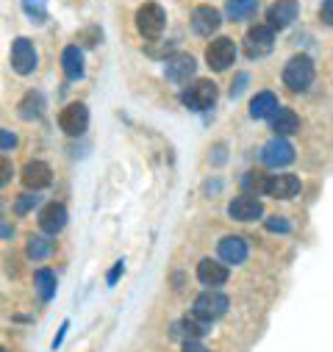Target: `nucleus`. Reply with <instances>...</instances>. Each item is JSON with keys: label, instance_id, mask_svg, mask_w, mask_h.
Masks as SVG:
<instances>
[{"label": "nucleus", "instance_id": "10", "mask_svg": "<svg viewBox=\"0 0 333 352\" xmlns=\"http://www.w3.org/2000/svg\"><path fill=\"white\" fill-rule=\"evenodd\" d=\"M195 58L189 53H175L164 61V75L166 80H173V83H189V78L195 75Z\"/></svg>", "mask_w": 333, "mask_h": 352}, {"label": "nucleus", "instance_id": "4", "mask_svg": "<svg viewBox=\"0 0 333 352\" xmlns=\"http://www.w3.org/2000/svg\"><path fill=\"white\" fill-rule=\"evenodd\" d=\"M228 305H230V302H228V297L211 289V292H203V294L195 300L192 314H195V316H200V319H206V322H214V319L225 316Z\"/></svg>", "mask_w": 333, "mask_h": 352}, {"label": "nucleus", "instance_id": "1", "mask_svg": "<svg viewBox=\"0 0 333 352\" xmlns=\"http://www.w3.org/2000/svg\"><path fill=\"white\" fill-rule=\"evenodd\" d=\"M311 80H314V61L308 56H303V53L292 56L286 61V67H283V83L289 86L292 92H303V89L311 86Z\"/></svg>", "mask_w": 333, "mask_h": 352}, {"label": "nucleus", "instance_id": "6", "mask_svg": "<svg viewBox=\"0 0 333 352\" xmlns=\"http://www.w3.org/2000/svg\"><path fill=\"white\" fill-rule=\"evenodd\" d=\"M272 45H275V31L270 25H253L244 36V50H247L250 58L267 56L272 50Z\"/></svg>", "mask_w": 333, "mask_h": 352}, {"label": "nucleus", "instance_id": "32", "mask_svg": "<svg viewBox=\"0 0 333 352\" xmlns=\"http://www.w3.org/2000/svg\"><path fill=\"white\" fill-rule=\"evenodd\" d=\"M14 147H17V136L12 131L0 128V150H14Z\"/></svg>", "mask_w": 333, "mask_h": 352}, {"label": "nucleus", "instance_id": "34", "mask_svg": "<svg viewBox=\"0 0 333 352\" xmlns=\"http://www.w3.org/2000/svg\"><path fill=\"white\" fill-rule=\"evenodd\" d=\"M244 83H247V75H244V72H241V75H236V83L230 86V98L241 95V89H244Z\"/></svg>", "mask_w": 333, "mask_h": 352}, {"label": "nucleus", "instance_id": "9", "mask_svg": "<svg viewBox=\"0 0 333 352\" xmlns=\"http://www.w3.org/2000/svg\"><path fill=\"white\" fill-rule=\"evenodd\" d=\"M261 214H264V206L253 195H241V197L230 200V206H228V217L236 222H256V219H261Z\"/></svg>", "mask_w": 333, "mask_h": 352}, {"label": "nucleus", "instance_id": "35", "mask_svg": "<svg viewBox=\"0 0 333 352\" xmlns=\"http://www.w3.org/2000/svg\"><path fill=\"white\" fill-rule=\"evenodd\" d=\"M184 352H208V349H206L200 341H186V344H184Z\"/></svg>", "mask_w": 333, "mask_h": 352}, {"label": "nucleus", "instance_id": "14", "mask_svg": "<svg viewBox=\"0 0 333 352\" xmlns=\"http://www.w3.org/2000/svg\"><path fill=\"white\" fill-rule=\"evenodd\" d=\"M197 280H200L203 286H211V289L222 286V283L228 280L225 263H219V261H214V258H203V261L197 263Z\"/></svg>", "mask_w": 333, "mask_h": 352}, {"label": "nucleus", "instance_id": "2", "mask_svg": "<svg viewBox=\"0 0 333 352\" xmlns=\"http://www.w3.org/2000/svg\"><path fill=\"white\" fill-rule=\"evenodd\" d=\"M217 83L214 80H195L181 92V103L192 111H206L217 103Z\"/></svg>", "mask_w": 333, "mask_h": 352}, {"label": "nucleus", "instance_id": "21", "mask_svg": "<svg viewBox=\"0 0 333 352\" xmlns=\"http://www.w3.org/2000/svg\"><path fill=\"white\" fill-rule=\"evenodd\" d=\"M270 120H272V131H275L278 136H289V133H294V131L300 128L297 114H294L292 109H283V106H278V111H275Z\"/></svg>", "mask_w": 333, "mask_h": 352}, {"label": "nucleus", "instance_id": "13", "mask_svg": "<svg viewBox=\"0 0 333 352\" xmlns=\"http://www.w3.org/2000/svg\"><path fill=\"white\" fill-rule=\"evenodd\" d=\"M297 0H275V3L267 9V20H270V28L281 31V28H289L294 20H297Z\"/></svg>", "mask_w": 333, "mask_h": 352}, {"label": "nucleus", "instance_id": "17", "mask_svg": "<svg viewBox=\"0 0 333 352\" xmlns=\"http://www.w3.org/2000/svg\"><path fill=\"white\" fill-rule=\"evenodd\" d=\"M50 166L45 164V161H28L25 164V169H23V184L28 186V189H45V186H50Z\"/></svg>", "mask_w": 333, "mask_h": 352}, {"label": "nucleus", "instance_id": "15", "mask_svg": "<svg viewBox=\"0 0 333 352\" xmlns=\"http://www.w3.org/2000/svg\"><path fill=\"white\" fill-rule=\"evenodd\" d=\"M219 23H222V17H219V12L214 6H197L192 12V28L200 36H211L219 28Z\"/></svg>", "mask_w": 333, "mask_h": 352}, {"label": "nucleus", "instance_id": "16", "mask_svg": "<svg viewBox=\"0 0 333 352\" xmlns=\"http://www.w3.org/2000/svg\"><path fill=\"white\" fill-rule=\"evenodd\" d=\"M64 225H67V208H64L61 203H50V206L42 208V214H39V228H42L45 233L56 236L58 230H64Z\"/></svg>", "mask_w": 333, "mask_h": 352}, {"label": "nucleus", "instance_id": "38", "mask_svg": "<svg viewBox=\"0 0 333 352\" xmlns=\"http://www.w3.org/2000/svg\"><path fill=\"white\" fill-rule=\"evenodd\" d=\"M0 352H3V349H0Z\"/></svg>", "mask_w": 333, "mask_h": 352}, {"label": "nucleus", "instance_id": "7", "mask_svg": "<svg viewBox=\"0 0 333 352\" xmlns=\"http://www.w3.org/2000/svg\"><path fill=\"white\" fill-rule=\"evenodd\" d=\"M58 125H61V131H64L67 136H80L83 131H87V125H89V111H87V106H83V103H69V106H64L61 114H58Z\"/></svg>", "mask_w": 333, "mask_h": 352}, {"label": "nucleus", "instance_id": "30", "mask_svg": "<svg viewBox=\"0 0 333 352\" xmlns=\"http://www.w3.org/2000/svg\"><path fill=\"white\" fill-rule=\"evenodd\" d=\"M12 175H14V166L9 158H0V186H6L12 181Z\"/></svg>", "mask_w": 333, "mask_h": 352}, {"label": "nucleus", "instance_id": "8", "mask_svg": "<svg viewBox=\"0 0 333 352\" xmlns=\"http://www.w3.org/2000/svg\"><path fill=\"white\" fill-rule=\"evenodd\" d=\"M36 64H39V56H36V47L31 45V39H25V36L14 39V45H12V67L20 75H31L36 69Z\"/></svg>", "mask_w": 333, "mask_h": 352}, {"label": "nucleus", "instance_id": "37", "mask_svg": "<svg viewBox=\"0 0 333 352\" xmlns=\"http://www.w3.org/2000/svg\"><path fill=\"white\" fill-rule=\"evenodd\" d=\"M0 214H3V208H0Z\"/></svg>", "mask_w": 333, "mask_h": 352}, {"label": "nucleus", "instance_id": "12", "mask_svg": "<svg viewBox=\"0 0 333 352\" xmlns=\"http://www.w3.org/2000/svg\"><path fill=\"white\" fill-rule=\"evenodd\" d=\"M297 192H300V178H294V175H267L264 195L275 200H292Z\"/></svg>", "mask_w": 333, "mask_h": 352}, {"label": "nucleus", "instance_id": "5", "mask_svg": "<svg viewBox=\"0 0 333 352\" xmlns=\"http://www.w3.org/2000/svg\"><path fill=\"white\" fill-rule=\"evenodd\" d=\"M206 61H208V67L217 69V72L228 69V67L236 61V45H233V39L217 36V39L206 47Z\"/></svg>", "mask_w": 333, "mask_h": 352}, {"label": "nucleus", "instance_id": "28", "mask_svg": "<svg viewBox=\"0 0 333 352\" xmlns=\"http://www.w3.org/2000/svg\"><path fill=\"white\" fill-rule=\"evenodd\" d=\"M264 186H267V175H261V172H247V178H244V189H250V192H264Z\"/></svg>", "mask_w": 333, "mask_h": 352}, {"label": "nucleus", "instance_id": "27", "mask_svg": "<svg viewBox=\"0 0 333 352\" xmlns=\"http://www.w3.org/2000/svg\"><path fill=\"white\" fill-rule=\"evenodd\" d=\"M23 9H25V14L31 20L45 23V17H47V0H23Z\"/></svg>", "mask_w": 333, "mask_h": 352}, {"label": "nucleus", "instance_id": "3", "mask_svg": "<svg viewBox=\"0 0 333 352\" xmlns=\"http://www.w3.org/2000/svg\"><path fill=\"white\" fill-rule=\"evenodd\" d=\"M164 23H166V14L158 3H144L139 6L136 12V28L144 39H158L161 31H164Z\"/></svg>", "mask_w": 333, "mask_h": 352}, {"label": "nucleus", "instance_id": "20", "mask_svg": "<svg viewBox=\"0 0 333 352\" xmlns=\"http://www.w3.org/2000/svg\"><path fill=\"white\" fill-rule=\"evenodd\" d=\"M278 111V98L272 92H259L253 100H250V117L253 120H267Z\"/></svg>", "mask_w": 333, "mask_h": 352}, {"label": "nucleus", "instance_id": "22", "mask_svg": "<svg viewBox=\"0 0 333 352\" xmlns=\"http://www.w3.org/2000/svg\"><path fill=\"white\" fill-rule=\"evenodd\" d=\"M225 12H228V17H230L233 23H239V20H250V17L259 12V0H228V3H225Z\"/></svg>", "mask_w": 333, "mask_h": 352}, {"label": "nucleus", "instance_id": "29", "mask_svg": "<svg viewBox=\"0 0 333 352\" xmlns=\"http://www.w3.org/2000/svg\"><path fill=\"white\" fill-rule=\"evenodd\" d=\"M264 225H267V230H272V233H289V230H292V225H289L286 217H270Z\"/></svg>", "mask_w": 333, "mask_h": 352}, {"label": "nucleus", "instance_id": "31", "mask_svg": "<svg viewBox=\"0 0 333 352\" xmlns=\"http://www.w3.org/2000/svg\"><path fill=\"white\" fill-rule=\"evenodd\" d=\"M36 200H39V197H34V195H23V197L17 200V206H14V211H17V214H28V211L36 206Z\"/></svg>", "mask_w": 333, "mask_h": 352}, {"label": "nucleus", "instance_id": "18", "mask_svg": "<svg viewBox=\"0 0 333 352\" xmlns=\"http://www.w3.org/2000/svg\"><path fill=\"white\" fill-rule=\"evenodd\" d=\"M217 252L225 263H241L247 258V241L241 236H225V239H219Z\"/></svg>", "mask_w": 333, "mask_h": 352}, {"label": "nucleus", "instance_id": "36", "mask_svg": "<svg viewBox=\"0 0 333 352\" xmlns=\"http://www.w3.org/2000/svg\"><path fill=\"white\" fill-rule=\"evenodd\" d=\"M120 272H122V261H117V267L109 272V283H117V278H120Z\"/></svg>", "mask_w": 333, "mask_h": 352}, {"label": "nucleus", "instance_id": "11", "mask_svg": "<svg viewBox=\"0 0 333 352\" xmlns=\"http://www.w3.org/2000/svg\"><path fill=\"white\" fill-rule=\"evenodd\" d=\"M261 161H264L267 166H272V169L286 166V164H292V161H294V147H292L286 139L275 136L272 142H267V144H264V150H261Z\"/></svg>", "mask_w": 333, "mask_h": 352}, {"label": "nucleus", "instance_id": "23", "mask_svg": "<svg viewBox=\"0 0 333 352\" xmlns=\"http://www.w3.org/2000/svg\"><path fill=\"white\" fill-rule=\"evenodd\" d=\"M34 286H36L39 297H42L45 302H50V300L56 297V272H50V270H36Z\"/></svg>", "mask_w": 333, "mask_h": 352}, {"label": "nucleus", "instance_id": "26", "mask_svg": "<svg viewBox=\"0 0 333 352\" xmlns=\"http://www.w3.org/2000/svg\"><path fill=\"white\" fill-rule=\"evenodd\" d=\"M42 109H45V98H42L39 92H28V95L23 98V103H20V114H23L25 120L39 117V114H42Z\"/></svg>", "mask_w": 333, "mask_h": 352}, {"label": "nucleus", "instance_id": "25", "mask_svg": "<svg viewBox=\"0 0 333 352\" xmlns=\"http://www.w3.org/2000/svg\"><path fill=\"white\" fill-rule=\"evenodd\" d=\"M208 324H211V322H206V319H200V316H195V314L181 322V327H184V333H186V341H197L200 336H206V333H208Z\"/></svg>", "mask_w": 333, "mask_h": 352}, {"label": "nucleus", "instance_id": "24", "mask_svg": "<svg viewBox=\"0 0 333 352\" xmlns=\"http://www.w3.org/2000/svg\"><path fill=\"white\" fill-rule=\"evenodd\" d=\"M25 252H28V258H34V261H45V258L53 252V241H47L45 236H31L28 244H25Z\"/></svg>", "mask_w": 333, "mask_h": 352}, {"label": "nucleus", "instance_id": "19", "mask_svg": "<svg viewBox=\"0 0 333 352\" xmlns=\"http://www.w3.org/2000/svg\"><path fill=\"white\" fill-rule=\"evenodd\" d=\"M61 67H64V75H67L69 80L83 78V53H80L78 45L64 47V53H61Z\"/></svg>", "mask_w": 333, "mask_h": 352}, {"label": "nucleus", "instance_id": "33", "mask_svg": "<svg viewBox=\"0 0 333 352\" xmlns=\"http://www.w3.org/2000/svg\"><path fill=\"white\" fill-rule=\"evenodd\" d=\"M319 17H322L327 25H333V0H325L322 9H319Z\"/></svg>", "mask_w": 333, "mask_h": 352}]
</instances>
